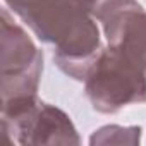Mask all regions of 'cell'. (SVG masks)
<instances>
[{
  "mask_svg": "<svg viewBox=\"0 0 146 146\" xmlns=\"http://www.w3.org/2000/svg\"><path fill=\"white\" fill-rule=\"evenodd\" d=\"M88 95L95 107L110 112L146 100V65L112 46L91 67Z\"/></svg>",
  "mask_w": 146,
  "mask_h": 146,
  "instance_id": "2",
  "label": "cell"
},
{
  "mask_svg": "<svg viewBox=\"0 0 146 146\" xmlns=\"http://www.w3.org/2000/svg\"><path fill=\"white\" fill-rule=\"evenodd\" d=\"M12 9L35 29V33L50 43H57V60L60 67L72 74V67L78 62H88L95 58L98 48V31L88 23L83 7L76 0H5Z\"/></svg>",
  "mask_w": 146,
  "mask_h": 146,
  "instance_id": "1",
  "label": "cell"
}]
</instances>
